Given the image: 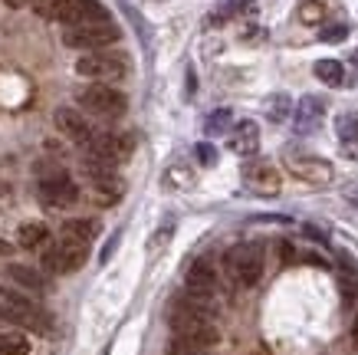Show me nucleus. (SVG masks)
Instances as JSON below:
<instances>
[{
  "mask_svg": "<svg viewBox=\"0 0 358 355\" xmlns=\"http://www.w3.org/2000/svg\"><path fill=\"white\" fill-rule=\"evenodd\" d=\"M174 335L178 339H191L197 345H217V326H214V316H210V306L207 302H197L191 296L178 300L171 306V316H168Z\"/></svg>",
  "mask_w": 358,
  "mask_h": 355,
  "instance_id": "f257e3e1",
  "label": "nucleus"
},
{
  "mask_svg": "<svg viewBox=\"0 0 358 355\" xmlns=\"http://www.w3.org/2000/svg\"><path fill=\"white\" fill-rule=\"evenodd\" d=\"M0 319H7V323L20 326V329H30V333H40V335L53 333V319L46 316L43 306H36L27 293H17L10 286H0Z\"/></svg>",
  "mask_w": 358,
  "mask_h": 355,
  "instance_id": "f03ea898",
  "label": "nucleus"
},
{
  "mask_svg": "<svg viewBox=\"0 0 358 355\" xmlns=\"http://www.w3.org/2000/svg\"><path fill=\"white\" fill-rule=\"evenodd\" d=\"M224 267L237 286H257L263 277V250L257 244H237L227 250Z\"/></svg>",
  "mask_w": 358,
  "mask_h": 355,
  "instance_id": "7ed1b4c3",
  "label": "nucleus"
},
{
  "mask_svg": "<svg viewBox=\"0 0 358 355\" xmlns=\"http://www.w3.org/2000/svg\"><path fill=\"white\" fill-rule=\"evenodd\" d=\"M122 30L112 20H99V23H76V27H66L63 30V43L73 50H102L109 43H119Z\"/></svg>",
  "mask_w": 358,
  "mask_h": 355,
  "instance_id": "20e7f679",
  "label": "nucleus"
},
{
  "mask_svg": "<svg viewBox=\"0 0 358 355\" xmlns=\"http://www.w3.org/2000/svg\"><path fill=\"white\" fill-rule=\"evenodd\" d=\"M76 73L96 83H119L122 76L129 73V63L122 53H106V50H92V53L79 56L76 60Z\"/></svg>",
  "mask_w": 358,
  "mask_h": 355,
  "instance_id": "39448f33",
  "label": "nucleus"
},
{
  "mask_svg": "<svg viewBox=\"0 0 358 355\" xmlns=\"http://www.w3.org/2000/svg\"><path fill=\"white\" fill-rule=\"evenodd\" d=\"M79 106L99 118H122L125 109H129V99L122 96L115 86H109V83H96V86L79 92Z\"/></svg>",
  "mask_w": 358,
  "mask_h": 355,
  "instance_id": "423d86ee",
  "label": "nucleus"
},
{
  "mask_svg": "<svg viewBox=\"0 0 358 355\" xmlns=\"http://www.w3.org/2000/svg\"><path fill=\"white\" fill-rule=\"evenodd\" d=\"M43 17L59 20V23H66V27L109 20V13H106V7H102L99 0H53V4L43 11Z\"/></svg>",
  "mask_w": 358,
  "mask_h": 355,
  "instance_id": "0eeeda50",
  "label": "nucleus"
},
{
  "mask_svg": "<svg viewBox=\"0 0 358 355\" xmlns=\"http://www.w3.org/2000/svg\"><path fill=\"white\" fill-rule=\"evenodd\" d=\"M131 151H135V139H131V135H109V132L96 135V139L86 145V155L112 165V168H119L122 162H129Z\"/></svg>",
  "mask_w": 358,
  "mask_h": 355,
  "instance_id": "6e6552de",
  "label": "nucleus"
},
{
  "mask_svg": "<svg viewBox=\"0 0 358 355\" xmlns=\"http://www.w3.org/2000/svg\"><path fill=\"white\" fill-rule=\"evenodd\" d=\"M86 244H73V240H63L43 253V267L46 273H56V277H66V273H76L83 263H86Z\"/></svg>",
  "mask_w": 358,
  "mask_h": 355,
  "instance_id": "1a4fd4ad",
  "label": "nucleus"
},
{
  "mask_svg": "<svg viewBox=\"0 0 358 355\" xmlns=\"http://www.w3.org/2000/svg\"><path fill=\"white\" fill-rule=\"evenodd\" d=\"M185 290L191 300L197 302H214L217 296V270L210 260H194L191 267H187V277H185Z\"/></svg>",
  "mask_w": 358,
  "mask_h": 355,
  "instance_id": "9d476101",
  "label": "nucleus"
},
{
  "mask_svg": "<svg viewBox=\"0 0 358 355\" xmlns=\"http://www.w3.org/2000/svg\"><path fill=\"white\" fill-rule=\"evenodd\" d=\"M286 168L293 178L306 184H329L332 181V165L326 158H315V155H296V151H286Z\"/></svg>",
  "mask_w": 358,
  "mask_h": 355,
  "instance_id": "9b49d317",
  "label": "nucleus"
},
{
  "mask_svg": "<svg viewBox=\"0 0 358 355\" xmlns=\"http://www.w3.org/2000/svg\"><path fill=\"white\" fill-rule=\"evenodd\" d=\"M40 197H43L50 207H69L79 201V184L66 172L46 174L43 181H40Z\"/></svg>",
  "mask_w": 358,
  "mask_h": 355,
  "instance_id": "f8f14e48",
  "label": "nucleus"
},
{
  "mask_svg": "<svg viewBox=\"0 0 358 355\" xmlns=\"http://www.w3.org/2000/svg\"><path fill=\"white\" fill-rule=\"evenodd\" d=\"M243 184H247L253 194H260V197H273V194H280L282 178L270 162H250L247 168H243Z\"/></svg>",
  "mask_w": 358,
  "mask_h": 355,
  "instance_id": "ddd939ff",
  "label": "nucleus"
},
{
  "mask_svg": "<svg viewBox=\"0 0 358 355\" xmlns=\"http://www.w3.org/2000/svg\"><path fill=\"white\" fill-rule=\"evenodd\" d=\"M56 129L63 132L69 141H76V145H89V141L96 139V132H92V125H89L86 118H83V112H76V109H56Z\"/></svg>",
  "mask_w": 358,
  "mask_h": 355,
  "instance_id": "4468645a",
  "label": "nucleus"
},
{
  "mask_svg": "<svg viewBox=\"0 0 358 355\" xmlns=\"http://www.w3.org/2000/svg\"><path fill=\"white\" fill-rule=\"evenodd\" d=\"M322 116H326V102L319 96H303L299 99V106L293 109V118H296V132H313L319 122H322Z\"/></svg>",
  "mask_w": 358,
  "mask_h": 355,
  "instance_id": "2eb2a0df",
  "label": "nucleus"
},
{
  "mask_svg": "<svg viewBox=\"0 0 358 355\" xmlns=\"http://www.w3.org/2000/svg\"><path fill=\"white\" fill-rule=\"evenodd\" d=\"M260 148V129H257V122H237L234 132H230V151H237V155H257Z\"/></svg>",
  "mask_w": 358,
  "mask_h": 355,
  "instance_id": "dca6fc26",
  "label": "nucleus"
},
{
  "mask_svg": "<svg viewBox=\"0 0 358 355\" xmlns=\"http://www.w3.org/2000/svg\"><path fill=\"white\" fill-rule=\"evenodd\" d=\"M92 191H96L99 204H115L122 194H125V181H122L115 172L99 174V178H92Z\"/></svg>",
  "mask_w": 358,
  "mask_h": 355,
  "instance_id": "f3484780",
  "label": "nucleus"
},
{
  "mask_svg": "<svg viewBox=\"0 0 358 355\" xmlns=\"http://www.w3.org/2000/svg\"><path fill=\"white\" fill-rule=\"evenodd\" d=\"M7 277H10L20 290H27V293H33V296H43L46 293V280L36 273V270H30V267H23V263H10V270H7Z\"/></svg>",
  "mask_w": 358,
  "mask_h": 355,
  "instance_id": "a211bd4d",
  "label": "nucleus"
},
{
  "mask_svg": "<svg viewBox=\"0 0 358 355\" xmlns=\"http://www.w3.org/2000/svg\"><path fill=\"white\" fill-rule=\"evenodd\" d=\"M329 11H332V0H299L296 17H299V23H306V27H319V23L329 17Z\"/></svg>",
  "mask_w": 358,
  "mask_h": 355,
  "instance_id": "6ab92c4d",
  "label": "nucleus"
},
{
  "mask_svg": "<svg viewBox=\"0 0 358 355\" xmlns=\"http://www.w3.org/2000/svg\"><path fill=\"white\" fill-rule=\"evenodd\" d=\"M99 234L96 221H66L63 224V240H73V244H92V237Z\"/></svg>",
  "mask_w": 358,
  "mask_h": 355,
  "instance_id": "aec40b11",
  "label": "nucleus"
},
{
  "mask_svg": "<svg viewBox=\"0 0 358 355\" xmlns=\"http://www.w3.org/2000/svg\"><path fill=\"white\" fill-rule=\"evenodd\" d=\"M46 237H50V230H46V224H40V221H30V224H20V230H17V244L27 250L40 247V244H46Z\"/></svg>",
  "mask_w": 358,
  "mask_h": 355,
  "instance_id": "412c9836",
  "label": "nucleus"
},
{
  "mask_svg": "<svg viewBox=\"0 0 358 355\" xmlns=\"http://www.w3.org/2000/svg\"><path fill=\"white\" fill-rule=\"evenodd\" d=\"M313 69H315V79H322L326 86H342L345 83V66L338 60H319Z\"/></svg>",
  "mask_w": 358,
  "mask_h": 355,
  "instance_id": "4be33fe9",
  "label": "nucleus"
},
{
  "mask_svg": "<svg viewBox=\"0 0 358 355\" xmlns=\"http://www.w3.org/2000/svg\"><path fill=\"white\" fill-rule=\"evenodd\" d=\"M243 13H257V0H227L224 11H217L210 17V23H224L230 17H243Z\"/></svg>",
  "mask_w": 358,
  "mask_h": 355,
  "instance_id": "5701e85b",
  "label": "nucleus"
},
{
  "mask_svg": "<svg viewBox=\"0 0 358 355\" xmlns=\"http://www.w3.org/2000/svg\"><path fill=\"white\" fill-rule=\"evenodd\" d=\"M289 116H293V99L286 96V92H276V96L266 102V118H270V122H286Z\"/></svg>",
  "mask_w": 358,
  "mask_h": 355,
  "instance_id": "b1692460",
  "label": "nucleus"
},
{
  "mask_svg": "<svg viewBox=\"0 0 358 355\" xmlns=\"http://www.w3.org/2000/svg\"><path fill=\"white\" fill-rule=\"evenodd\" d=\"M230 122H234V112L230 109H217V112L207 116L204 132L207 135H224V132H230Z\"/></svg>",
  "mask_w": 358,
  "mask_h": 355,
  "instance_id": "393cba45",
  "label": "nucleus"
},
{
  "mask_svg": "<svg viewBox=\"0 0 358 355\" xmlns=\"http://www.w3.org/2000/svg\"><path fill=\"white\" fill-rule=\"evenodd\" d=\"M0 355H30V342L20 333L0 335Z\"/></svg>",
  "mask_w": 358,
  "mask_h": 355,
  "instance_id": "a878e982",
  "label": "nucleus"
},
{
  "mask_svg": "<svg viewBox=\"0 0 358 355\" xmlns=\"http://www.w3.org/2000/svg\"><path fill=\"white\" fill-rule=\"evenodd\" d=\"M336 132H338V139L342 141H355L358 139V118L355 116H338Z\"/></svg>",
  "mask_w": 358,
  "mask_h": 355,
  "instance_id": "bb28decb",
  "label": "nucleus"
},
{
  "mask_svg": "<svg viewBox=\"0 0 358 355\" xmlns=\"http://www.w3.org/2000/svg\"><path fill=\"white\" fill-rule=\"evenodd\" d=\"M168 355H207V345H197V342H191V339H178V335H174L171 352Z\"/></svg>",
  "mask_w": 358,
  "mask_h": 355,
  "instance_id": "cd10ccee",
  "label": "nucleus"
},
{
  "mask_svg": "<svg viewBox=\"0 0 358 355\" xmlns=\"http://www.w3.org/2000/svg\"><path fill=\"white\" fill-rule=\"evenodd\" d=\"M338 286H342V300L345 302H352L358 296V280L352 270H342V273H338Z\"/></svg>",
  "mask_w": 358,
  "mask_h": 355,
  "instance_id": "c85d7f7f",
  "label": "nucleus"
},
{
  "mask_svg": "<svg viewBox=\"0 0 358 355\" xmlns=\"http://www.w3.org/2000/svg\"><path fill=\"white\" fill-rule=\"evenodd\" d=\"M319 36H322V43H342L348 36V27L345 23H329V27H322Z\"/></svg>",
  "mask_w": 358,
  "mask_h": 355,
  "instance_id": "c756f323",
  "label": "nucleus"
},
{
  "mask_svg": "<svg viewBox=\"0 0 358 355\" xmlns=\"http://www.w3.org/2000/svg\"><path fill=\"white\" fill-rule=\"evenodd\" d=\"M194 155H197V162L207 165V168H210V165H217V148H214L210 141H201V145L194 148Z\"/></svg>",
  "mask_w": 358,
  "mask_h": 355,
  "instance_id": "7c9ffc66",
  "label": "nucleus"
},
{
  "mask_svg": "<svg viewBox=\"0 0 358 355\" xmlns=\"http://www.w3.org/2000/svg\"><path fill=\"white\" fill-rule=\"evenodd\" d=\"M171 234H174V227H171V224L164 227V230H158V234L152 237V244H148V250H158L162 244H168V240H171Z\"/></svg>",
  "mask_w": 358,
  "mask_h": 355,
  "instance_id": "2f4dec72",
  "label": "nucleus"
},
{
  "mask_svg": "<svg viewBox=\"0 0 358 355\" xmlns=\"http://www.w3.org/2000/svg\"><path fill=\"white\" fill-rule=\"evenodd\" d=\"M194 89H197V79H194V73H187V99L194 96Z\"/></svg>",
  "mask_w": 358,
  "mask_h": 355,
  "instance_id": "473e14b6",
  "label": "nucleus"
},
{
  "mask_svg": "<svg viewBox=\"0 0 358 355\" xmlns=\"http://www.w3.org/2000/svg\"><path fill=\"white\" fill-rule=\"evenodd\" d=\"M352 345L358 349V312H355V319H352Z\"/></svg>",
  "mask_w": 358,
  "mask_h": 355,
  "instance_id": "72a5a7b5",
  "label": "nucleus"
},
{
  "mask_svg": "<svg viewBox=\"0 0 358 355\" xmlns=\"http://www.w3.org/2000/svg\"><path fill=\"white\" fill-rule=\"evenodd\" d=\"M33 4H36V11L43 13V11H46V7H50V4H53V0H33Z\"/></svg>",
  "mask_w": 358,
  "mask_h": 355,
  "instance_id": "f704fd0d",
  "label": "nucleus"
},
{
  "mask_svg": "<svg viewBox=\"0 0 358 355\" xmlns=\"http://www.w3.org/2000/svg\"><path fill=\"white\" fill-rule=\"evenodd\" d=\"M3 253H10V244H7V240L0 237V257H3Z\"/></svg>",
  "mask_w": 358,
  "mask_h": 355,
  "instance_id": "c9c22d12",
  "label": "nucleus"
},
{
  "mask_svg": "<svg viewBox=\"0 0 358 355\" xmlns=\"http://www.w3.org/2000/svg\"><path fill=\"white\" fill-rule=\"evenodd\" d=\"M7 7H23V4H30V0H3Z\"/></svg>",
  "mask_w": 358,
  "mask_h": 355,
  "instance_id": "e433bc0d",
  "label": "nucleus"
},
{
  "mask_svg": "<svg viewBox=\"0 0 358 355\" xmlns=\"http://www.w3.org/2000/svg\"><path fill=\"white\" fill-rule=\"evenodd\" d=\"M355 63H358V53H355Z\"/></svg>",
  "mask_w": 358,
  "mask_h": 355,
  "instance_id": "4c0bfd02",
  "label": "nucleus"
}]
</instances>
